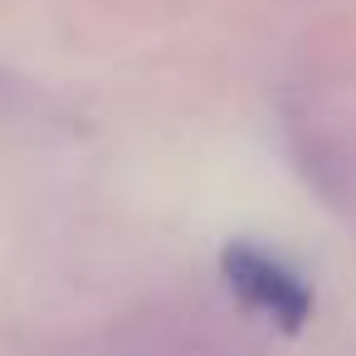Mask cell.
Listing matches in <instances>:
<instances>
[{"instance_id": "1", "label": "cell", "mask_w": 356, "mask_h": 356, "mask_svg": "<svg viewBox=\"0 0 356 356\" xmlns=\"http://www.w3.org/2000/svg\"><path fill=\"white\" fill-rule=\"evenodd\" d=\"M220 273H225L229 293L249 312L268 317L283 332H298L312 317V288H307V278L298 268H288L278 254L259 249V244H225Z\"/></svg>"}]
</instances>
